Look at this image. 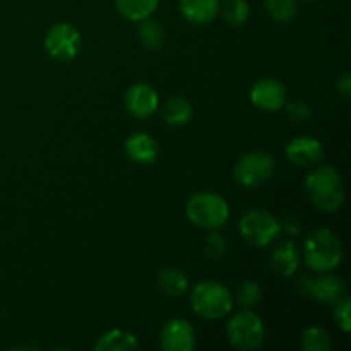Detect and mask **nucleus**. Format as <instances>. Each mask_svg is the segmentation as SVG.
Instances as JSON below:
<instances>
[{
  "label": "nucleus",
  "mask_w": 351,
  "mask_h": 351,
  "mask_svg": "<svg viewBox=\"0 0 351 351\" xmlns=\"http://www.w3.org/2000/svg\"><path fill=\"white\" fill-rule=\"evenodd\" d=\"M125 108L136 119H149L160 108V96L153 86L137 82L127 89Z\"/></svg>",
  "instance_id": "nucleus-12"
},
{
  "label": "nucleus",
  "mask_w": 351,
  "mask_h": 351,
  "mask_svg": "<svg viewBox=\"0 0 351 351\" xmlns=\"http://www.w3.org/2000/svg\"><path fill=\"white\" fill-rule=\"evenodd\" d=\"M137 36H139L141 45L147 50H160L165 43V29L161 26L160 21L146 19L139 21V27H137Z\"/></svg>",
  "instance_id": "nucleus-20"
},
{
  "label": "nucleus",
  "mask_w": 351,
  "mask_h": 351,
  "mask_svg": "<svg viewBox=\"0 0 351 351\" xmlns=\"http://www.w3.org/2000/svg\"><path fill=\"white\" fill-rule=\"evenodd\" d=\"M240 235L256 249L271 245L281 233V223L266 209H250L240 219Z\"/></svg>",
  "instance_id": "nucleus-6"
},
{
  "label": "nucleus",
  "mask_w": 351,
  "mask_h": 351,
  "mask_svg": "<svg viewBox=\"0 0 351 351\" xmlns=\"http://www.w3.org/2000/svg\"><path fill=\"white\" fill-rule=\"evenodd\" d=\"M226 250H228V243L226 239L218 232V230H209V235L206 237L204 242V252L209 259H221L225 257Z\"/></svg>",
  "instance_id": "nucleus-26"
},
{
  "label": "nucleus",
  "mask_w": 351,
  "mask_h": 351,
  "mask_svg": "<svg viewBox=\"0 0 351 351\" xmlns=\"http://www.w3.org/2000/svg\"><path fill=\"white\" fill-rule=\"evenodd\" d=\"M264 7L278 23H290L298 14L297 0H264Z\"/></svg>",
  "instance_id": "nucleus-24"
},
{
  "label": "nucleus",
  "mask_w": 351,
  "mask_h": 351,
  "mask_svg": "<svg viewBox=\"0 0 351 351\" xmlns=\"http://www.w3.org/2000/svg\"><path fill=\"white\" fill-rule=\"evenodd\" d=\"M219 0H180L182 17L192 24H209L219 14Z\"/></svg>",
  "instance_id": "nucleus-16"
},
{
  "label": "nucleus",
  "mask_w": 351,
  "mask_h": 351,
  "mask_svg": "<svg viewBox=\"0 0 351 351\" xmlns=\"http://www.w3.org/2000/svg\"><path fill=\"white\" fill-rule=\"evenodd\" d=\"M125 154L129 160L139 165H151L156 161L160 154L156 139L146 132H136L127 137L125 141Z\"/></svg>",
  "instance_id": "nucleus-14"
},
{
  "label": "nucleus",
  "mask_w": 351,
  "mask_h": 351,
  "mask_svg": "<svg viewBox=\"0 0 351 351\" xmlns=\"http://www.w3.org/2000/svg\"><path fill=\"white\" fill-rule=\"evenodd\" d=\"M305 263L315 273H332L343 261L339 237L329 228H319L305 242Z\"/></svg>",
  "instance_id": "nucleus-2"
},
{
  "label": "nucleus",
  "mask_w": 351,
  "mask_h": 351,
  "mask_svg": "<svg viewBox=\"0 0 351 351\" xmlns=\"http://www.w3.org/2000/svg\"><path fill=\"white\" fill-rule=\"evenodd\" d=\"M261 298H263V290H261V287L256 281H243L240 285L239 293H237V302H239L240 307H256V305L261 304Z\"/></svg>",
  "instance_id": "nucleus-25"
},
{
  "label": "nucleus",
  "mask_w": 351,
  "mask_h": 351,
  "mask_svg": "<svg viewBox=\"0 0 351 351\" xmlns=\"http://www.w3.org/2000/svg\"><path fill=\"white\" fill-rule=\"evenodd\" d=\"M156 285L160 291H163L168 297H184L189 290V278L184 271L177 267H165L158 273Z\"/></svg>",
  "instance_id": "nucleus-18"
},
{
  "label": "nucleus",
  "mask_w": 351,
  "mask_h": 351,
  "mask_svg": "<svg viewBox=\"0 0 351 351\" xmlns=\"http://www.w3.org/2000/svg\"><path fill=\"white\" fill-rule=\"evenodd\" d=\"M219 12L226 24L240 27L249 21L250 7L247 0H225L223 3H219Z\"/></svg>",
  "instance_id": "nucleus-22"
},
{
  "label": "nucleus",
  "mask_w": 351,
  "mask_h": 351,
  "mask_svg": "<svg viewBox=\"0 0 351 351\" xmlns=\"http://www.w3.org/2000/svg\"><path fill=\"white\" fill-rule=\"evenodd\" d=\"M226 336L235 348L245 351L257 350L266 339V328L256 312L243 308L232 315L226 324Z\"/></svg>",
  "instance_id": "nucleus-5"
},
{
  "label": "nucleus",
  "mask_w": 351,
  "mask_h": 351,
  "mask_svg": "<svg viewBox=\"0 0 351 351\" xmlns=\"http://www.w3.org/2000/svg\"><path fill=\"white\" fill-rule=\"evenodd\" d=\"M307 2H314V0H307Z\"/></svg>",
  "instance_id": "nucleus-31"
},
{
  "label": "nucleus",
  "mask_w": 351,
  "mask_h": 351,
  "mask_svg": "<svg viewBox=\"0 0 351 351\" xmlns=\"http://www.w3.org/2000/svg\"><path fill=\"white\" fill-rule=\"evenodd\" d=\"M161 119L168 125H185L192 119V105L184 96H173L161 106Z\"/></svg>",
  "instance_id": "nucleus-19"
},
{
  "label": "nucleus",
  "mask_w": 351,
  "mask_h": 351,
  "mask_svg": "<svg viewBox=\"0 0 351 351\" xmlns=\"http://www.w3.org/2000/svg\"><path fill=\"white\" fill-rule=\"evenodd\" d=\"M160 0H115V7L125 19L143 21L153 16Z\"/></svg>",
  "instance_id": "nucleus-21"
},
{
  "label": "nucleus",
  "mask_w": 351,
  "mask_h": 351,
  "mask_svg": "<svg viewBox=\"0 0 351 351\" xmlns=\"http://www.w3.org/2000/svg\"><path fill=\"white\" fill-rule=\"evenodd\" d=\"M281 228H283L287 233H290V235H300L302 221L297 218V216H288V218H285V221L281 223Z\"/></svg>",
  "instance_id": "nucleus-29"
},
{
  "label": "nucleus",
  "mask_w": 351,
  "mask_h": 351,
  "mask_svg": "<svg viewBox=\"0 0 351 351\" xmlns=\"http://www.w3.org/2000/svg\"><path fill=\"white\" fill-rule=\"evenodd\" d=\"M192 311L208 321H219L233 308V297L225 285L218 281H202L191 291Z\"/></svg>",
  "instance_id": "nucleus-4"
},
{
  "label": "nucleus",
  "mask_w": 351,
  "mask_h": 351,
  "mask_svg": "<svg viewBox=\"0 0 351 351\" xmlns=\"http://www.w3.org/2000/svg\"><path fill=\"white\" fill-rule=\"evenodd\" d=\"M185 216L192 225L204 230H219L230 218L228 202L215 192H195L185 204Z\"/></svg>",
  "instance_id": "nucleus-3"
},
{
  "label": "nucleus",
  "mask_w": 351,
  "mask_h": 351,
  "mask_svg": "<svg viewBox=\"0 0 351 351\" xmlns=\"http://www.w3.org/2000/svg\"><path fill=\"white\" fill-rule=\"evenodd\" d=\"M350 308H351V302L346 295L338 302V304H335V321L343 332H350L351 329Z\"/></svg>",
  "instance_id": "nucleus-27"
},
{
  "label": "nucleus",
  "mask_w": 351,
  "mask_h": 351,
  "mask_svg": "<svg viewBox=\"0 0 351 351\" xmlns=\"http://www.w3.org/2000/svg\"><path fill=\"white\" fill-rule=\"evenodd\" d=\"M250 101L264 112H278L287 105V88L274 77H263L250 89Z\"/></svg>",
  "instance_id": "nucleus-11"
},
{
  "label": "nucleus",
  "mask_w": 351,
  "mask_h": 351,
  "mask_svg": "<svg viewBox=\"0 0 351 351\" xmlns=\"http://www.w3.org/2000/svg\"><path fill=\"white\" fill-rule=\"evenodd\" d=\"M276 161L274 156L267 151H250L239 158L235 168H233V177L242 187L254 189L266 184L274 173Z\"/></svg>",
  "instance_id": "nucleus-7"
},
{
  "label": "nucleus",
  "mask_w": 351,
  "mask_h": 351,
  "mask_svg": "<svg viewBox=\"0 0 351 351\" xmlns=\"http://www.w3.org/2000/svg\"><path fill=\"white\" fill-rule=\"evenodd\" d=\"M305 189L312 204L321 211L335 213L345 202V185L335 167H319L305 178Z\"/></svg>",
  "instance_id": "nucleus-1"
},
{
  "label": "nucleus",
  "mask_w": 351,
  "mask_h": 351,
  "mask_svg": "<svg viewBox=\"0 0 351 351\" xmlns=\"http://www.w3.org/2000/svg\"><path fill=\"white\" fill-rule=\"evenodd\" d=\"M300 266V250L290 240L280 242L271 254V267L283 278H291Z\"/></svg>",
  "instance_id": "nucleus-15"
},
{
  "label": "nucleus",
  "mask_w": 351,
  "mask_h": 351,
  "mask_svg": "<svg viewBox=\"0 0 351 351\" xmlns=\"http://www.w3.org/2000/svg\"><path fill=\"white\" fill-rule=\"evenodd\" d=\"M96 351H136L139 350V341L136 336L123 329H112L98 338L95 345Z\"/></svg>",
  "instance_id": "nucleus-17"
},
{
  "label": "nucleus",
  "mask_w": 351,
  "mask_h": 351,
  "mask_svg": "<svg viewBox=\"0 0 351 351\" xmlns=\"http://www.w3.org/2000/svg\"><path fill=\"white\" fill-rule=\"evenodd\" d=\"M287 158L291 165L300 168L314 167L324 158V146L314 137H295L287 146Z\"/></svg>",
  "instance_id": "nucleus-13"
},
{
  "label": "nucleus",
  "mask_w": 351,
  "mask_h": 351,
  "mask_svg": "<svg viewBox=\"0 0 351 351\" xmlns=\"http://www.w3.org/2000/svg\"><path fill=\"white\" fill-rule=\"evenodd\" d=\"M338 91L341 93L345 98H350V96H351V74H350V72H345V74L339 77Z\"/></svg>",
  "instance_id": "nucleus-30"
},
{
  "label": "nucleus",
  "mask_w": 351,
  "mask_h": 351,
  "mask_svg": "<svg viewBox=\"0 0 351 351\" xmlns=\"http://www.w3.org/2000/svg\"><path fill=\"white\" fill-rule=\"evenodd\" d=\"M295 288L305 297L319 304L335 305L346 295V285L339 276L331 273H319V276H300Z\"/></svg>",
  "instance_id": "nucleus-8"
},
{
  "label": "nucleus",
  "mask_w": 351,
  "mask_h": 351,
  "mask_svg": "<svg viewBox=\"0 0 351 351\" xmlns=\"http://www.w3.org/2000/svg\"><path fill=\"white\" fill-rule=\"evenodd\" d=\"M163 351H192L195 348V331L185 319H170L160 331Z\"/></svg>",
  "instance_id": "nucleus-10"
},
{
  "label": "nucleus",
  "mask_w": 351,
  "mask_h": 351,
  "mask_svg": "<svg viewBox=\"0 0 351 351\" xmlns=\"http://www.w3.org/2000/svg\"><path fill=\"white\" fill-rule=\"evenodd\" d=\"M302 348L305 351H329L332 348V339L326 329L312 326L302 332Z\"/></svg>",
  "instance_id": "nucleus-23"
},
{
  "label": "nucleus",
  "mask_w": 351,
  "mask_h": 351,
  "mask_svg": "<svg viewBox=\"0 0 351 351\" xmlns=\"http://www.w3.org/2000/svg\"><path fill=\"white\" fill-rule=\"evenodd\" d=\"M287 113L293 122H307L312 117V108L305 99H295L287 105Z\"/></svg>",
  "instance_id": "nucleus-28"
},
{
  "label": "nucleus",
  "mask_w": 351,
  "mask_h": 351,
  "mask_svg": "<svg viewBox=\"0 0 351 351\" xmlns=\"http://www.w3.org/2000/svg\"><path fill=\"white\" fill-rule=\"evenodd\" d=\"M45 50L53 60L67 64L74 60L81 50V33L71 23H57L45 36Z\"/></svg>",
  "instance_id": "nucleus-9"
}]
</instances>
